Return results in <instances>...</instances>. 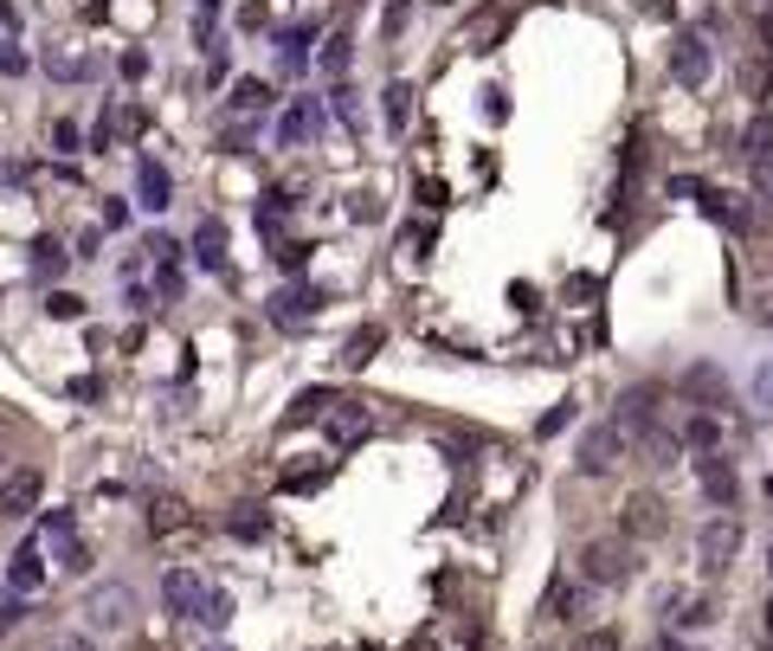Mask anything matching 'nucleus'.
<instances>
[{
	"mask_svg": "<svg viewBox=\"0 0 773 651\" xmlns=\"http://www.w3.org/2000/svg\"><path fill=\"white\" fill-rule=\"evenodd\" d=\"M316 123H323V110H316V104H297V110L278 123V143H303V136H316Z\"/></svg>",
	"mask_w": 773,
	"mask_h": 651,
	"instance_id": "4468645a",
	"label": "nucleus"
},
{
	"mask_svg": "<svg viewBox=\"0 0 773 651\" xmlns=\"http://www.w3.org/2000/svg\"><path fill=\"white\" fill-rule=\"evenodd\" d=\"M46 310H52L59 323H65V316H84V303H77V297H65V290H52V303H46Z\"/></svg>",
	"mask_w": 773,
	"mask_h": 651,
	"instance_id": "72a5a7b5",
	"label": "nucleus"
},
{
	"mask_svg": "<svg viewBox=\"0 0 773 651\" xmlns=\"http://www.w3.org/2000/svg\"><path fill=\"white\" fill-rule=\"evenodd\" d=\"M697 484H703V497L715 509L735 504V465H728L722 451H703V458H697Z\"/></svg>",
	"mask_w": 773,
	"mask_h": 651,
	"instance_id": "423d86ee",
	"label": "nucleus"
},
{
	"mask_svg": "<svg viewBox=\"0 0 773 651\" xmlns=\"http://www.w3.org/2000/svg\"><path fill=\"white\" fill-rule=\"evenodd\" d=\"M117 72H123V77H142V72H148V52H123V59H117Z\"/></svg>",
	"mask_w": 773,
	"mask_h": 651,
	"instance_id": "ea45409f",
	"label": "nucleus"
},
{
	"mask_svg": "<svg viewBox=\"0 0 773 651\" xmlns=\"http://www.w3.org/2000/svg\"><path fill=\"white\" fill-rule=\"evenodd\" d=\"M278 265L283 272H303V245H278Z\"/></svg>",
	"mask_w": 773,
	"mask_h": 651,
	"instance_id": "37998d69",
	"label": "nucleus"
},
{
	"mask_svg": "<svg viewBox=\"0 0 773 651\" xmlns=\"http://www.w3.org/2000/svg\"><path fill=\"white\" fill-rule=\"evenodd\" d=\"M768 651H773V646H768Z\"/></svg>",
	"mask_w": 773,
	"mask_h": 651,
	"instance_id": "3c124183",
	"label": "nucleus"
},
{
	"mask_svg": "<svg viewBox=\"0 0 773 651\" xmlns=\"http://www.w3.org/2000/svg\"><path fill=\"white\" fill-rule=\"evenodd\" d=\"M323 407H329V394H323V387L297 394V407H290V426H310V420H323Z\"/></svg>",
	"mask_w": 773,
	"mask_h": 651,
	"instance_id": "a878e982",
	"label": "nucleus"
},
{
	"mask_svg": "<svg viewBox=\"0 0 773 651\" xmlns=\"http://www.w3.org/2000/svg\"><path fill=\"white\" fill-rule=\"evenodd\" d=\"M181 522H188V504H174V497H155V504H148V529H155V535H168V529H181Z\"/></svg>",
	"mask_w": 773,
	"mask_h": 651,
	"instance_id": "4be33fe9",
	"label": "nucleus"
},
{
	"mask_svg": "<svg viewBox=\"0 0 773 651\" xmlns=\"http://www.w3.org/2000/svg\"><path fill=\"white\" fill-rule=\"evenodd\" d=\"M768 632H773V606H768Z\"/></svg>",
	"mask_w": 773,
	"mask_h": 651,
	"instance_id": "09e8293b",
	"label": "nucleus"
},
{
	"mask_svg": "<svg viewBox=\"0 0 773 651\" xmlns=\"http://www.w3.org/2000/svg\"><path fill=\"white\" fill-rule=\"evenodd\" d=\"M46 535H52L59 548H65V542H77V535H71V516H65V509H59V516H46Z\"/></svg>",
	"mask_w": 773,
	"mask_h": 651,
	"instance_id": "f704fd0d",
	"label": "nucleus"
},
{
	"mask_svg": "<svg viewBox=\"0 0 773 651\" xmlns=\"http://www.w3.org/2000/svg\"><path fill=\"white\" fill-rule=\"evenodd\" d=\"M310 310H316V290H278V297H271V316H278V323H303Z\"/></svg>",
	"mask_w": 773,
	"mask_h": 651,
	"instance_id": "2eb2a0df",
	"label": "nucleus"
},
{
	"mask_svg": "<svg viewBox=\"0 0 773 651\" xmlns=\"http://www.w3.org/2000/svg\"><path fill=\"white\" fill-rule=\"evenodd\" d=\"M46 72H52V77H77V59H71V52H46Z\"/></svg>",
	"mask_w": 773,
	"mask_h": 651,
	"instance_id": "58836bf2",
	"label": "nucleus"
},
{
	"mask_svg": "<svg viewBox=\"0 0 773 651\" xmlns=\"http://www.w3.org/2000/svg\"><path fill=\"white\" fill-rule=\"evenodd\" d=\"M39 580H46V562H39V548H33V542H26V548H20V555H13V587H20V593H33V587H39Z\"/></svg>",
	"mask_w": 773,
	"mask_h": 651,
	"instance_id": "6ab92c4d",
	"label": "nucleus"
},
{
	"mask_svg": "<svg viewBox=\"0 0 773 651\" xmlns=\"http://www.w3.org/2000/svg\"><path fill=\"white\" fill-rule=\"evenodd\" d=\"M754 194H768V201H773V155L754 161Z\"/></svg>",
	"mask_w": 773,
	"mask_h": 651,
	"instance_id": "4c0bfd02",
	"label": "nucleus"
},
{
	"mask_svg": "<svg viewBox=\"0 0 773 651\" xmlns=\"http://www.w3.org/2000/svg\"><path fill=\"white\" fill-rule=\"evenodd\" d=\"M52 143L65 148V155H77V123H52Z\"/></svg>",
	"mask_w": 773,
	"mask_h": 651,
	"instance_id": "79ce46f5",
	"label": "nucleus"
},
{
	"mask_svg": "<svg viewBox=\"0 0 773 651\" xmlns=\"http://www.w3.org/2000/svg\"><path fill=\"white\" fill-rule=\"evenodd\" d=\"M232 619V600L226 593H207V606H201V626H226Z\"/></svg>",
	"mask_w": 773,
	"mask_h": 651,
	"instance_id": "c85d7f7f",
	"label": "nucleus"
},
{
	"mask_svg": "<svg viewBox=\"0 0 773 651\" xmlns=\"http://www.w3.org/2000/svg\"><path fill=\"white\" fill-rule=\"evenodd\" d=\"M484 117H491V123H503V117H509V97H503V91H484Z\"/></svg>",
	"mask_w": 773,
	"mask_h": 651,
	"instance_id": "c9c22d12",
	"label": "nucleus"
},
{
	"mask_svg": "<svg viewBox=\"0 0 773 651\" xmlns=\"http://www.w3.org/2000/svg\"><path fill=\"white\" fill-rule=\"evenodd\" d=\"M690 451H715V420H690Z\"/></svg>",
	"mask_w": 773,
	"mask_h": 651,
	"instance_id": "7c9ffc66",
	"label": "nucleus"
},
{
	"mask_svg": "<svg viewBox=\"0 0 773 651\" xmlns=\"http://www.w3.org/2000/svg\"><path fill=\"white\" fill-rule=\"evenodd\" d=\"M336 117H342L349 130H361V104H354V91H349V84H336Z\"/></svg>",
	"mask_w": 773,
	"mask_h": 651,
	"instance_id": "c756f323",
	"label": "nucleus"
},
{
	"mask_svg": "<svg viewBox=\"0 0 773 651\" xmlns=\"http://www.w3.org/2000/svg\"><path fill=\"white\" fill-rule=\"evenodd\" d=\"M709 72H715V52H709L703 39H677V52H671V77L677 84H709Z\"/></svg>",
	"mask_w": 773,
	"mask_h": 651,
	"instance_id": "0eeeda50",
	"label": "nucleus"
},
{
	"mask_svg": "<svg viewBox=\"0 0 773 651\" xmlns=\"http://www.w3.org/2000/svg\"><path fill=\"white\" fill-rule=\"evenodd\" d=\"M664 522H671V516H664V497H644V491L626 497V542H632V535H664Z\"/></svg>",
	"mask_w": 773,
	"mask_h": 651,
	"instance_id": "9d476101",
	"label": "nucleus"
},
{
	"mask_svg": "<svg viewBox=\"0 0 773 651\" xmlns=\"http://www.w3.org/2000/svg\"><path fill=\"white\" fill-rule=\"evenodd\" d=\"M367 433H374V413H367L361 400H336V420H329V438H336V451L361 445Z\"/></svg>",
	"mask_w": 773,
	"mask_h": 651,
	"instance_id": "1a4fd4ad",
	"label": "nucleus"
},
{
	"mask_svg": "<svg viewBox=\"0 0 773 651\" xmlns=\"http://www.w3.org/2000/svg\"><path fill=\"white\" fill-rule=\"evenodd\" d=\"M232 104H239V117H258V110L271 104V84H265V77H239V84H232Z\"/></svg>",
	"mask_w": 773,
	"mask_h": 651,
	"instance_id": "dca6fc26",
	"label": "nucleus"
},
{
	"mask_svg": "<svg viewBox=\"0 0 773 651\" xmlns=\"http://www.w3.org/2000/svg\"><path fill=\"white\" fill-rule=\"evenodd\" d=\"M741 155H748V161L773 155V117H754V123H748V136H741Z\"/></svg>",
	"mask_w": 773,
	"mask_h": 651,
	"instance_id": "5701e85b",
	"label": "nucleus"
},
{
	"mask_svg": "<svg viewBox=\"0 0 773 651\" xmlns=\"http://www.w3.org/2000/svg\"><path fill=\"white\" fill-rule=\"evenodd\" d=\"M316 65H323V72H349V39L336 33V39H329V46L316 52Z\"/></svg>",
	"mask_w": 773,
	"mask_h": 651,
	"instance_id": "cd10ccee",
	"label": "nucleus"
},
{
	"mask_svg": "<svg viewBox=\"0 0 773 651\" xmlns=\"http://www.w3.org/2000/svg\"><path fill=\"white\" fill-rule=\"evenodd\" d=\"M65 245H59V239H33V278H59V272H65Z\"/></svg>",
	"mask_w": 773,
	"mask_h": 651,
	"instance_id": "f3484780",
	"label": "nucleus"
},
{
	"mask_svg": "<svg viewBox=\"0 0 773 651\" xmlns=\"http://www.w3.org/2000/svg\"><path fill=\"white\" fill-rule=\"evenodd\" d=\"M13 619H20V600H13V593H0V632H7Z\"/></svg>",
	"mask_w": 773,
	"mask_h": 651,
	"instance_id": "a18cd8bd",
	"label": "nucleus"
},
{
	"mask_svg": "<svg viewBox=\"0 0 773 651\" xmlns=\"http://www.w3.org/2000/svg\"><path fill=\"white\" fill-rule=\"evenodd\" d=\"M52 651H97V646H90V639H59Z\"/></svg>",
	"mask_w": 773,
	"mask_h": 651,
	"instance_id": "de8ad7c7",
	"label": "nucleus"
},
{
	"mask_svg": "<svg viewBox=\"0 0 773 651\" xmlns=\"http://www.w3.org/2000/svg\"><path fill=\"white\" fill-rule=\"evenodd\" d=\"M207 651H226V646H207Z\"/></svg>",
	"mask_w": 773,
	"mask_h": 651,
	"instance_id": "8fccbe9b",
	"label": "nucleus"
},
{
	"mask_svg": "<svg viewBox=\"0 0 773 651\" xmlns=\"http://www.w3.org/2000/svg\"><path fill=\"white\" fill-rule=\"evenodd\" d=\"M580 606H587V600H580L573 580H555V587H548V619H580Z\"/></svg>",
	"mask_w": 773,
	"mask_h": 651,
	"instance_id": "412c9836",
	"label": "nucleus"
},
{
	"mask_svg": "<svg viewBox=\"0 0 773 651\" xmlns=\"http://www.w3.org/2000/svg\"><path fill=\"white\" fill-rule=\"evenodd\" d=\"M213 20H219V0H194V33L213 39Z\"/></svg>",
	"mask_w": 773,
	"mask_h": 651,
	"instance_id": "2f4dec72",
	"label": "nucleus"
},
{
	"mask_svg": "<svg viewBox=\"0 0 773 651\" xmlns=\"http://www.w3.org/2000/svg\"><path fill=\"white\" fill-rule=\"evenodd\" d=\"M638 445V433L619 420V413H606L593 433L580 438V471H593V478H606V471H619L626 465V451Z\"/></svg>",
	"mask_w": 773,
	"mask_h": 651,
	"instance_id": "f257e3e1",
	"label": "nucleus"
},
{
	"mask_svg": "<svg viewBox=\"0 0 773 651\" xmlns=\"http://www.w3.org/2000/svg\"><path fill=\"white\" fill-rule=\"evenodd\" d=\"M84 613H90V626H97V632H123V626H130V613H136L130 580H97V587L84 593Z\"/></svg>",
	"mask_w": 773,
	"mask_h": 651,
	"instance_id": "7ed1b4c3",
	"label": "nucleus"
},
{
	"mask_svg": "<svg viewBox=\"0 0 773 651\" xmlns=\"http://www.w3.org/2000/svg\"><path fill=\"white\" fill-rule=\"evenodd\" d=\"M638 445H644V458H651V465H677V438H671V433H657V426H651Z\"/></svg>",
	"mask_w": 773,
	"mask_h": 651,
	"instance_id": "bb28decb",
	"label": "nucleus"
},
{
	"mask_svg": "<svg viewBox=\"0 0 773 651\" xmlns=\"http://www.w3.org/2000/svg\"><path fill=\"white\" fill-rule=\"evenodd\" d=\"M381 110H387V130H407V117H413V84H387Z\"/></svg>",
	"mask_w": 773,
	"mask_h": 651,
	"instance_id": "aec40b11",
	"label": "nucleus"
},
{
	"mask_svg": "<svg viewBox=\"0 0 773 651\" xmlns=\"http://www.w3.org/2000/svg\"><path fill=\"white\" fill-rule=\"evenodd\" d=\"M567 420H573V400H561V407H555V413H548V420H542V438H555L567 426Z\"/></svg>",
	"mask_w": 773,
	"mask_h": 651,
	"instance_id": "e433bc0d",
	"label": "nucleus"
},
{
	"mask_svg": "<svg viewBox=\"0 0 773 651\" xmlns=\"http://www.w3.org/2000/svg\"><path fill=\"white\" fill-rule=\"evenodd\" d=\"M690 394H703L709 407H728V387H722L715 367H690Z\"/></svg>",
	"mask_w": 773,
	"mask_h": 651,
	"instance_id": "b1692460",
	"label": "nucleus"
},
{
	"mask_svg": "<svg viewBox=\"0 0 773 651\" xmlns=\"http://www.w3.org/2000/svg\"><path fill=\"white\" fill-rule=\"evenodd\" d=\"M580 575L593 580V587L632 580V542H626V535H593V542L580 548Z\"/></svg>",
	"mask_w": 773,
	"mask_h": 651,
	"instance_id": "f03ea898",
	"label": "nucleus"
},
{
	"mask_svg": "<svg viewBox=\"0 0 773 651\" xmlns=\"http://www.w3.org/2000/svg\"><path fill=\"white\" fill-rule=\"evenodd\" d=\"M226 529H232L239 542H258V535H265L271 522H265V509H258V504H239L232 516H226Z\"/></svg>",
	"mask_w": 773,
	"mask_h": 651,
	"instance_id": "a211bd4d",
	"label": "nucleus"
},
{
	"mask_svg": "<svg viewBox=\"0 0 773 651\" xmlns=\"http://www.w3.org/2000/svg\"><path fill=\"white\" fill-rule=\"evenodd\" d=\"M207 593H213V587L194 575V568H168V580H161V600H168V613H188V619H201Z\"/></svg>",
	"mask_w": 773,
	"mask_h": 651,
	"instance_id": "39448f33",
	"label": "nucleus"
},
{
	"mask_svg": "<svg viewBox=\"0 0 773 651\" xmlns=\"http://www.w3.org/2000/svg\"><path fill=\"white\" fill-rule=\"evenodd\" d=\"M754 407H761V413H773V367H761V374H754Z\"/></svg>",
	"mask_w": 773,
	"mask_h": 651,
	"instance_id": "473e14b6",
	"label": "nucleus"
},
{
	"mask_svg": "<svg viewBox=\"0 0 773 651\" xmlns=\"http://www.w3.org/2000/svg\"><path fill=\"white\" fill-rule=\"evenodd\" d=\"M194 258H201L207 272H226V226H219V219H207V226L194 232Z\"/></svg>",
	"mask_w": 773,
	"mask_h": 651,
	"instance_id": "ddd939ff",
	"label": "nucleus"
},
{
	"mask_svg": "<svg viewBox=\"0 0 773 651\" xmlns=\"http://www.w3.org/2000/svg\"><path fill=\"white\" fill-rule=\"evenodd\" d=\"M374 349H381V329L367 323V329H354V342L342 349V362H349V367H367V362H374Z\"/></svg>",
	"mask_w": 773,
	"mask_h": 651,
	"instance_id": "393cba45",
	"label": "nucleus"
},
{
	"mask_svg": "<svg viewBox=\"0 0 773 651\" xmlns=\"http://www.w3.org/2000/svg\"><path fill=\"white\" fill-rule=\"evenodd\" d=\"M39 491H46V478H39L33 465H20V471H7V484H0V509H7V516H26V509L39 504Z\"/></svg>",
	"mask_w": 773,
	"mask_h": 651,
	"instance_id": "6e6552de",
	"label": "nucleus"
},
{
	"mask_svg": "<svg viewBox=\"0 0 773 651\" xmlns=\"http://www.w3.org/2000/svg\"><path fill=\"white\" fill-rule=\"evenodd\" d=\"M735 548H741V522L735 516H709L703 529H697V562H703L709 575H722L735 562Z\"/></svg>",
	"mask_w": 773,
	"mask_h": 651,
	"instance_id": "20e7f679",
	"label": "nucleus"
},
{
	"mask_svg": "<svg viewBox=\"0 0 773 651\" xmlns=\"http://www.w3.org/2000/svg\"><path fill=\"white\" fill-rule=\"evenodd\" d=\"M310 39H316V26H310V20H297V26H283V33H278V59H283V72H303V65H310V52H303Z\"/></svg>",
	"mask_w": 773,
	"mask_h": 651,
	"instance_id": "f8f14e48",
	"label": "nucleus"
},
{
	"mask_svg": "<svg viewBox=\"0 0 773 651\" xmlns=\"http://www.w3.org/2000/svg\"><path fill=\"white\" fill-rule=\"evenodd\" d=\"M136 181H142V207H148V214H161V207L174 201V188H168V168H161V161H148V155H142V161H136Z\"/></svg>",
	"mask_w": 773,
	"mask_h": 651,
	"instance_id": "9b49d317",
	"label": "nucleus"
},
{
	"mask_svg": "<svg viewBox=\"0 0 773 651\" xmlns=\"http://www.w3.org/2000/svg\"><path fill=\"white\" fill-rule=\"evenodd\" d=\"M644 13H651V20H671V0H644Z\"/></svg>",
	"mask_w": 773,
	"mask_h": 651,
	"instance_id": "49530a36",
	"label": "nucleus"
},
{
	"mask_svg": "<svg viewBox=\"0 0 773 651\" xmlns=\"http://www.w3.org/2000/svg\"><path fill=\"white\" fill-rule=\"evenodd\" d=\"M573 651H619V639H613V632H587Z\"/></svg>",
	"mask_w": 773,
	"mask_h": 651,
	"instance_id": "a19ab883",
	"label": "nucleus"
},
{
	"mask_svg": "<svg viewBox=\"0 0 773 651\" xmlns=\"http://www.w3.org/2000/svg\"><path fill=\"white\" fill-rule=\"evenodd\" d=\"M748 316H754L761 329H773V297H761V303H748Z\"/></svg>",
	"mask_w": 773,
	"mask_h": 651,
	"instance_id": "c03bdc74",
	"label": "nucleus"
}]
</instances>
